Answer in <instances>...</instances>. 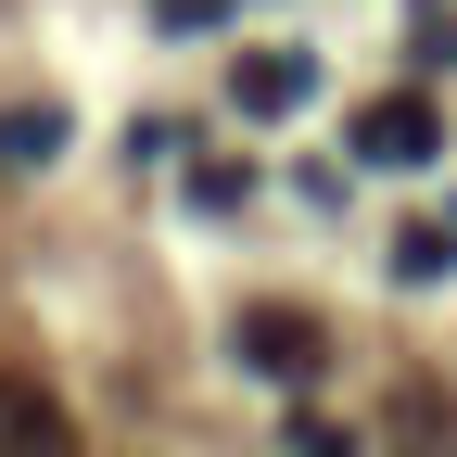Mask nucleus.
I'll list each match as a JSON object with an SVG mask.
<instances>
[{"mask_svg":"<svg viewBox=\"0 0 457 457\" xmlns=\"http://www.w3.org/2000/svg\"><path fill=\"white\" fill-rule=\"evenodd\" d=\"M228 356H242L254 381H318V356H330V330H318L305 305H254L242 330H228Z\"/></svg>","mask_w":457,"mask_h":457,"instance_id":"1","label":"nucleus"},{"mask_svg":"<svg viewBox=\"0 0 457 457\" xmlns=\"http://www.w3.org/2000/svg\"><path fill=\"white\" fill-rule=\"evenodd\" d=\"M432 153H445V114L420 89H394V102L356 114V165H432Z\"/></svg>","mask_w":457,"mask_h":457,"instance_id":"2","label":"nucleus"},{"mask_svg":"<svg viewBox=\"0 0 457 457\" xmlns=\"http://www.w3.org/2000/svg\"><path fill=\"white\" fill-rule=\"evenodd\" d=\"M0 457H77V420H64V394H38L26 369H0Z\"/></svg>","mask_w":457,"mask_h":457,"instance_id":"3","label":"nucleus"},{"mask_svg":"<svg viewBox=\"0 0 457 457\" xmlns=\"http://www.w3.org/2000/svg\"><path fill=\"white\" fill-rule=\"evenodd\" d=\"M305 89H318L305 51H242V77H228V102H242V114H293Z\"/></svg>","mask_w":457,"mask_h":457,"instance_id":"4","label":"nucleus"},{"mask_svg":"<svg viewBox=\"0 0 457 457\" xmlns=\"http://www.w3.org/2000/svg\"><path fill=\"white\" fill-rule=\"evenodd\" d=\"M51 153H64V114H51V102H13V114H0V165H51Z\"/></svg>","mask_w":457,"mask_h":457,"instance_id":"5","label":"nucleus"},{"mask_svg":"<svg viewBox=\"0 0 457 457\" xmlns=\"http://www.w3.org/2000/svg\"><path fill=\"white\" fill-rule=\"evenodd\" d=\"M445 267H457V228H432V216H420L407 242H394V279H407V293H420V279H445Z\"/></svg>","mask_w":457,"mask_h":457,"instance_id":"6","label":"nucleus"},{"mask_svg":"<svg viewBox=\"0 0 457 457\" xmlns=\"http://www.w3.org/2000/svg\"><path fill=\"white\" fill-rule=\"evenodd\" d=\"M242 191H254V165H228V153H216V165H191V204H204V216H228Z\"/></svg>","mask_w":457,"mask_h":457,"instance_id":"7","label":"nucleus"},{"mask_svg":"<svg viewBox=\"0 0 457 457\" xmlns=\"http://www.w3.org/2000/svg\"><path fill=\"white\" fill-rule=\"evenodd\" d=\"M279 432H293V457H356V432H343V420H318V407H293Z\"/></svg>","mask_w":457,"mask_h":457,"instance_id":"8","label":"nucleus"},{"mask_svg":"<svg viewBox=\"0 0 457 457\" xmlns=\"http://www.w3.org/2000/svg\"><path fill=\"white\" fill-rule=\"evenodd\" d=\"M407 51H420V64H457V13H445V0H432L420 26H407Z\"/></svg>","mask_w":457,"mask_h":457,"instance_id":"9","label":"nucleus"}]
</instances>
